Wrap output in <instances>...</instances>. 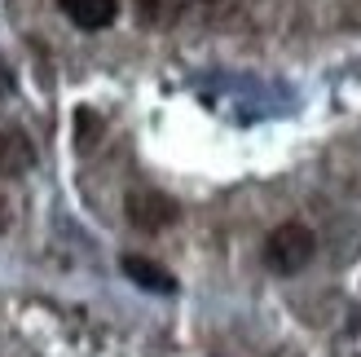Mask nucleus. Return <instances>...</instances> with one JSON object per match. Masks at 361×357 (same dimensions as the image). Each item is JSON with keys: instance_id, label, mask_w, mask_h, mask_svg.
Returning a JSON list of instances; mask_svg holds the SVG:
<instances>
[{"instance_id": "nucleus-6", "label": "nucleus", "mask_w": 361, "mask_h": 357, "mask_svg": "<svg viewBox=\"0 0 361 357\" xmlns=\"http://www.w3.org/2000/svg\"><path fill=\"white\" fill-rule=\"evenodd\" d=\"M5 225H9V203L0 199V229H5Z\"/></svg>"}, {"instance_id": "nucleus-4", "label": "nucleus", "mask_w": 361, "mask_h": 357, "mask_svg": "<svg viewBox=\"0 0 361 357\" xmlns=\"http://www.w3.org/2000/svg\"><path fill=\"white\" fill-rule=\"evenodd\" d=\"M119 265H123V274H128L137 287L159 291V296H172V291H176V278H172L168 270H159V265H154V260H146V256H123Z\"/></svg>"}, {"instance_id": "nucleus-5", "label": "nucleus", "mask_w": 361, "mask_h": 357, "mask_svg": "<svg viewBox=\"0 0 361 357\" xmlns=\"http://www.w3.org/2000/svg\"><path fill=\"white\" fill-rule=\"evenodd\" d=\"M35 164V155L27 146V137L18 133H0V176H23Z\"/></svg>"}, {"instance_id": "nucleus-2", "label": "nucleus", "mask_w": 361, "mask_h": 357, "mask_svg": "<svg viewBox=\"0 0 361 357\" xmlns=\"http://www.w3.org/2000/svg\"><path fill=\"white\" fill-rule=\"evenodd\" d=\"M176 217L180 212L168 194H159V190H133L128 194V221L137 229H146V234H159V229L176 225Z\"/></svg>"}, {"instance_id": "nucleus-3", "label": "nucleus", "mask_w": 361, "mask_h": 357, "mask_svg": "<svg viewBox=\"0 0 361 357\" xmlns=\"http://www.w3.org/2000/svg\"><path fill=\"white\" fill-rule=\"evenodd\" d=\"M62 13H66L80 31H102V27L115 23L119 0H62Z\"/></svg>"}, {"instance_id": "nucleus-1", "label": "nucleus", "mask_w": 361, "mask_h": 357, "mask_svg": "<svg viewBox=\"0 0 361 357\" xmlns=\"http://www.w3.org/2000/svg\"><path fill=\"white\" fill-rule=\"evenodd\" d=\"M313 252H317V238H313V229L300 225V221H286L264 238V265L274 274H300L304 265L313 260Z\"/></svg>"}]
</instances>
